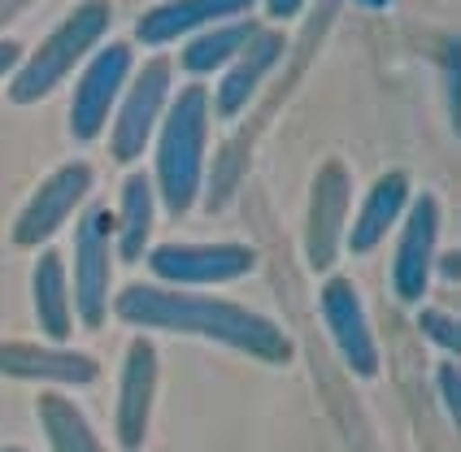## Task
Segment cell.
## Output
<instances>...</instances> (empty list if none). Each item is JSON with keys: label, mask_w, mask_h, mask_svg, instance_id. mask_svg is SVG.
<instances>
[{"label": "cell", "mask_w": 461, "mask_h": 452, "mask_svg": "<svg viewBox=\"0 0 461 452\" xmlns=\"http://www.w3.org/2000/svg\"><path fill=\"white\" fill-rule=\"evenodd\" d=\"M113 309H118V318L127 327L201 335V339L240 348V352H249V357H257V361H270V366L292 361V339L270 318H261V313L244 309V304L213 301V296H192V292H161V287H149V283H131L127 292H118Z\"/></svg>", "instance_id": "6da1fadb"}, {"label": "cell", "mask_w": 461, "mask_h": 452, "mask_svg": "<svg viewBox=\"0 0 461 452\" xmlns=\"http://www.w3.org/2000/svg\"><path fill=\"white\" fill-rule=\"evenodd\" d=\"M205 135H209V92L183 87L166 109L157 135V192L170 213H187L201 196L205 175Z\"/></svg>", "instance_id": "7a4b0ae2"}, {"label": "cell", "mask_w": 461, "mask_h": 452, "mask_svg": "<svg viewBox=\"0 0 461 452\" xmlns=\"http://www.w3.org/2000/svg\"><path fill=\"white\" fill-rule=\"evenodd\" d=\"M109 14H113L109 0H83L78 9H70V18L23 61V70L9 83V101L14 104L44 101L52 87L101 44V35L109 31Z\"/></svg>", "instance_id": "3957f363"}, {"label": "cell", "mask_w": 461, "mask_h": 452, "mask_svg": "<svg viewBox=\"0 0 461 452\" xmlns=\"http://www.w3.org/2000/svg\"><path fill=\"white\" fill-rule=\"evenodd\" d=\"M109 249H113V213L92 204L75 231V292H70V304L78 309L87 330H101L109 318V301H113L109 296V275H113Z\"/></svg>", "instance_id": "277c9868"}, {"label": "cell", "mask_w": 461, "mask_h": 452, "mask_svg": "<svg viewBox=\"0 0 461 452\" xmlns=\"http://www.w3.org/2000/svg\"><path fill=\"white\" fill-rule=\"evenodd\" d=\"M257 252L249 244H161L149 252V270L175 287H213L253 275Z\"/></svg>", "instance_id": "5b68a950"}, {"label": "cell", "mask_w": 461, "mask_h": 452, "mask_svg": "<svg viewBox=\"0 0 461 452\" xmlns=\"http://www.w3.org/2000/svg\"><path fill=\"white\" fill-rule=\"evenodd\" d=\"M166 96H170V61L153 57L140 75L131 78L127 96L118 101V122H113V144H109L113 161L131 166L149 149L157 122H161V109H166Z\"/></svg>", "instance_id": "8992f818"}, {"label": "cell", "mask_w": 461, "mask_h": 452, "mask_svg": "<svg viewBox=\"0 0 461 452\" xmlns=\"http://www.w3.org/2000/svg\"><path fill=\"white\" fill-rule=\"evenodd\" d=\"M131 61L135 57H131L127 44H104L87 61V70H83V78L75 87V101H70V131H75V140H96L104 131L113 104L122 101V87L131 78Z\"/></svg>", "instance_id": "52a82bcc"}, {"label": "cell", "mask_w": 461, "mask_h": 452, "mask_svg": "<svg viewBox=\"0 0 461 452\" xmlns=\"http://www.w3.org/2000/svg\"><path fill=\"white\" fill-rule=\"evenodd\" d=\"M92 166H83V161H70V166H61L57 175H49L40 187H35V196L26 201V209L18 213V222H14V244H23V249H35V244H44L52 240L66 218L75 213L83 196L92 192Z\"/></svg>", "instance_id": "ba28073f"}, {"label": "cell", "mask_w": 461, "mask_h": 452, "mask_svg": "<svg viewBox=\"0 0 461 452\" xmlns=\"http://www.w3.org/2000/svg\"><path fill=\"white\" fill-rule=\"evenodd\" d=\"M439 201L431 192H422L405 213L401 226V244H396V261H392V287L405 304L422 301L427 296V283H431V266H436V244H439Z\"/></svg>", "instance_id": "9c48e42d"}, {"label": "cell", "mask_w": 461, "mask_h": 452, "mask_svg": "<svg viewBox=\"0 0 461 452\" xmlns=\"http://www.w3.org/2000/svg\"><path fill=\"white\" fill-rule=\"evenodd\" d=\"M322 322L331 330L335 348L344 357V366L361 378L379 375V348H375V330H370V318H366V304H361L357 287L348 278H327L322 283Z\"/></svg>", "instance_id": "30bf717a"}, {"label": "cell", "mask_w": 461, "mask_h": 452, "mask_svg": "<svg viewBox=\"0 0 461 452\" xmlns=\"http://www.w3.org/2000/svg\"><path fill=\"white\" fill-rule=\"evenodd\" d=\"M157 348L149 339H131L127 357H122V378H118V444L127 452L144 448V435L153 422V401H157Z\"/></svg>", "instance_id": "8fae6325"}, {"label": "cell", "mask_w": 461, "mask_h": 452, "mask_svg": "<svg viewBox=\"0 0 461 452\" xmlns=\"http://www.w3.org/2000/svg\"><path fill=\"white\" fill-rule=\"evenodd\" d=\"M344 213H348V170L339 161H327L313 178V201L305 218V257L313 270H331L339 257V235H344Z\"/></svg>", "instance_id": "7c38bea8"}, {"label": "cell", "mask_w": 461, "mask_h": 452, "mask_svg": "<svg viewBox=\"0 0 461 452\" xmlns=\"http://www.w3.org/2000/svg\"><path fill=\"white\" fill-rule=\"evenodd\" d=\"M257 0H166L149 9L140 23H135V40L149 44V49H161L170 40H183L192 31H205V26L218 23H235L253 9Z\"/></svg>", "instance_id": "4fadbf2b"}, {"label": "cell", "mask_w": 461, "mask_h": 452, "mask_svg": "<svg viewBox=\"0 0 461 452\" xmlns=\"http://www.w3.org/2000/svg\"><path fill=\"white\" fill-rule=\"evenodd\" d=\"M0 375L35 378V383H57V387H83V383H96L101 366H96L92 357H83V352L40 348V344L5 339V344H0Z\"/></svg>", "instance_id": "5bb4252c"}, {"label": "cell", "mask_w": 461, "mask_h": 452, "mask_svg": "<svg viewBox=\"0 0 461 452\" xmlns=\"http://www.w3.org/2000/svg\"><path fill=\"white\" fill-rule=\"evenodd\" d=\"M279 57H283V35H279V31L257 26L253 40H249V44H244V49L227 61V75H222V83H218V96H213L218 113H222V118H235L244 104L253 101V92L261 87V78L270 75V66H275Z\"/></svg>", "instance_id": "9a60e30c"}, {"label": "cell", "mask_w": 461, "mask_h": 452, "mask_svg": "<svg viewBox=\"0 0 461 452\" xmlns=\"http://www.w3.org/2000/svg\"><path fill=\"white\" fill-rule=\"evenodd\" d=\"M405 204H410V175H405V170H387V175L370 187V196L361 201L357 222L348 226V249L357 252V257L375 252L384 244L387 231L401 222Z\"/></svg>", "instance_id": "2e32d148"}, {"label": "cell", "mask_w": 461, "mask_h": 452, "mask_svg": "<svg viewBox=\"0 0 461 452\" xmlns=\"http://www.w3.org/2000/svg\"><path fill=\"white\" fill-rule=\"evenodd\" d=\"M31 292H35V322L52 344L70 339L75 330V304H70V283H66V261L57 252H40L35 257V275H31Z\"/></svg>", "instance_id": "e0dca14e"}, {"label": "cell", "mask_w": 461, "mask_h": 452, "mask_svg": "<svg viewBox=\"0 0 461 452\" xmlns=\"http://www.w3.org/2000/svg\"><path fill=\"white\" fill-rule=\"evenodd\" d=\"M153 218H157V192L149 175H127L122 183V201H118V257L122 261H140L149 249V235H153Z\"/></svg>", "instance_id": "ac0fdd59"}, {"label": "cell", "mask_w": 461, "mask_h": 452, "mask_svg": "<svg viewBox=\"0 0 461 452\" xmlns=\"http://www.w3.org/2000/svg\"><path fill=\"white\" fill-rule=\"evenodd\" d=\"M253 31H257L253 18H235V23L205 26V31H201V35L187 44V52H183V70H187L192 78L222 70L230 57H235V52L253 40Z\"/></svg>", "instance_id": "d6986e66"}, {"label": "cell", "mask_w": 461, "mask_h": 452, "mask_svg": "<svg viewBox=\"0 0 461 452\" xmlns=\"http://www.w3.org/2000/svg\"><path fill=\"white\" fill-rule=\"evenodd\" d=\"M40 422H44V435H49L52 452H104L92 422L78 413V404L57 396V392L40 396Z\"/></svg>", "instance_id": "ffe728a7"}, {"label": "cell", "mask_w": 461, "mask_h": 452, "mask_svg": "<svg viewBox=\"0 0 461 452\" xmlns=\"http://www.w3.org/2000/svg\"><path fill=\"white\" fill-rule=\"evenodd\" d=\"M422 330H427V339H431V344H439V348L448 352V357H453V352L461 348L457 318H453V313H439V309H427V313H422Z\"/></svg>", "instance_id": "44dd1931"}, {"label": "cell", "mask_w": 461, "mask_h": 452, "mask_svg": "<svg viewBox=\"0 0 461 452\" xmlns=\"http://www.w3.org/2000/svg\"><path fill=\"white\" fill-rule=\"evenodd\" d=\"M439 401H444V409H448V418H457V401H461V387H457V361H444L439 366Z\"/></svg>", "instance_id": "7402d4cb"}, {"label": "cell", "mask_w": 461, "mask_h": 452, "mask_svg": "<svg viewBox=\"0 0 461 452\" xmlns=\"http://www.w3.org/2000/svg\"><path fill=\"white\" fill-rule=\"evenodd\" d=\"M18 61H23V44H14V40H0V78L9 75Z\"/></svg>", "instance_id": "603a6c76"}, {"label": "cell", "mask_w": 461, "mask_h": 452, "mask_svg": "<svg viewBox=\"0 0 461 452\" xmlns=\"http://www.w3.org/2000/svg\"><path fill=\"white\" fill-rule=\"evenodd\" d=\"M301 5H305V0H266V9H270L275 18H292Z\"/></svg>", "instance_id": "cb8c5ba5"}, {"label": "cell", "mask_w": 461, "mask_h": 452, "mask_svg": "<svg viewBox=\"0 0 461 452\" xmlns=\"http://www.w3.org/2000/svg\"><path fill=\"white\" fill-rule=\"evenodd\" d=\"M0 452H26V448H0Z\"/></svg>", "instance_id": "d4e9b609"}]
</instances>
